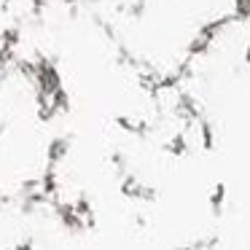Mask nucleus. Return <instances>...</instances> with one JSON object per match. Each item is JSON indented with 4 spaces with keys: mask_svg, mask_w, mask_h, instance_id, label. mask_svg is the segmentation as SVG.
I'll list each match as a JSON object with an SVG mask.
<instances>
[]
</instances>
